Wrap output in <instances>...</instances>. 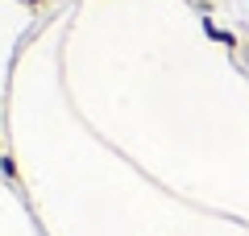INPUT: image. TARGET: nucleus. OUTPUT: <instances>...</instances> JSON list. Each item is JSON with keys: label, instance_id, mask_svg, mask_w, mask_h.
<instances>
[{"label": "nucleus", "instance_id": "obj_3", "mask_svg": "<svg viewBox=\"0 0 249 236\" xmlns=\"http://www.w3.org/2000/svg\"><path fill=\"white\" fill-rule=\"evenodd\" d=\"M25 4H37V0H25Z\"/></svg>", "mask_w": 249, "mask_h": 236}, {"label": "nucleus", "instance_id": "obj_1", "mask_svg": "<svg viewBox=\"0 0 249 236\" xmlns=\"http://www.w3.org/2000/svg\"><path fill=\"white\" fill-rule=\"evenodd\" d=\"M204 34L212 37V42H220V46H237V34H229V29H220V25H212V21H204Z\"/></svg>", "mask_w": 249, "mask_h": 236}, {"label": "nucleus", "instance_id": "obj_2", "mask_svg": "<svg viewBox=\"0 0 249 236\" xmlns=\"http://www.w3.org/2000/svg\"><path fill=\"white\" fill-rule=\"evenodd\" d=\"M0 174H4V178H17V162H13V157H0Z\"/></svg>", "mask_w": 249, "mask_h": 236}]
</instances>
